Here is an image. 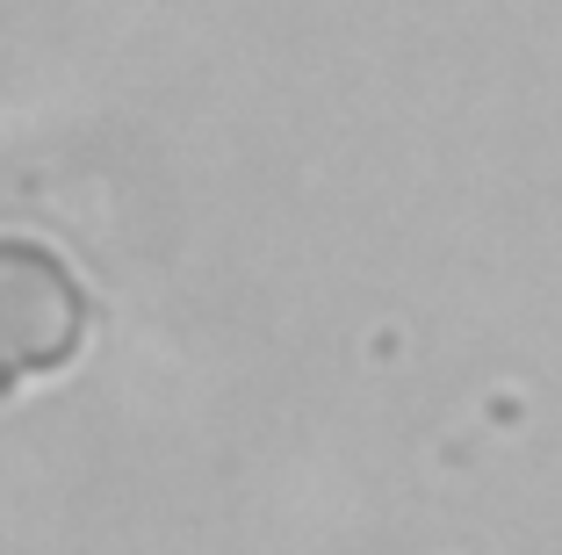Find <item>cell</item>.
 I'll return each mask as SVG.
<instances>
[{"label":"cell","mask_w":562,"mask_h":555,"mask_svg":"<svg viewBox=\"0 0 562 555\" xmlns=\"http://www.w3.org/2000/svg\"><path fill=\"white\" fill-rule=\"evenodd\" d=\"M87 346V289L50 245L0 238V382L58 376Z\"/></svg>","instance_id":"1"}]
</instances>
